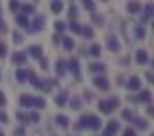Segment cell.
<instances>
[{"label":"cell","mask_w":154,"mask_h":136,"mask_svg":"<svg viewBox=\"0 0 154 136\" xmlns=\"http://www.w3.org/2000/svg\"><path fill=\"white\" fill-rule=\"evenodd\" d=\"M90 56H93V58H100L102 56V46L98 43H93L90 46Z\"/></svg>","instance_id":"19"},{"label":"cell","mask_w":154,"mask_h":136,"mask_svg":"<svg viewBox=\"0 0 154 136\" xmlns=\"http://www.w3.org/2000/svg\"><path fill=\"white\" fill-rule=\"evenodd\" d=\"M0 136H5V134H4V133H2V131H0Z\"/></svg>","instance_id":"54"},{"label":"cell","mask_w":154,"mask_h":136,"mask_svg":"<svg viewBox=\"0 0 154 136\" xmlns=\"http://www.w3.org/2000/svg\"><path fill=\"white\" fill-rule=\"evenodd\" d=\"M83 95H85V99H86V102H90V100H91V92L85 90V94H83Z\"/></svg>","instance_id":"49"},{"label":"cell","mask_w":154,"mask_h":136,"mask_svg":"<svg viewBox=\"0 0 154 136\" xmlns=\"http://www.w3.org/2000/svg\"><path fill=\"white\" fill-rule=\"evenodd\" d=\"M103 136H113V133L109 131V129H105V131H103Z\"/></svg>","instance_id":"52"},{"label":"cell","mask_w":154,"mask_h":136,"mask_svg":"<svg viewBox=\"0 0 154 136\" xmlns=\"http://www.w3.org/2000/svg\"><path fill=\"white\" fill-rule=\"evenodd\" d=\"M0 121L4 122V124H7V122H9V116L5 112H0Z\"/></svg>","instance_id":"46"},{"label":"cell","mask_w":154,"mask_h":136,"mask_svg":"<svg viewBox=\"0 0 154 136\" xmlns=\"http://www.w3.org/2000/svg\"><path fill=\"white\" fill-rule=\"evenodd\" d=\"M69 105H71L73 111H80V109H82V100L78 99V97H73V99L69 100Z\"/></svg>","instance_id":"29"},{"label":"cell","mask_w":154,"mask_h":136,"mask_svg":"<svg viewBox=\"0 0 154 136\" xmlns=\"http://www.w3.org/2000/svg\"><path fill=\"white\" fill-rule=\"evenodd\" d=\"M127 10H129V14H132V15H137V14L140 12V2L139 0H131V2L127 4Z\"/></svg>","instance_id":"12"},{"label":"cell","mask_w":154,"mask_h":136,"mask_svg":"<svg viewBox=\"0 0 154 136\" xmlns=\"http://www.w3.org/2000/svg\"><path fill=\"white\" fill-rule=\"evenodd\" d=\"M132 122L136 124V128H139L140 131H144V129L149 128V121H147L146 118H134V119H132Z\"/></svg>","instance_id":"14"},{"label":"cell","mask_w":154,"mask_h":136,"mask_svg":"<svg viewBox=\"0 0 154 136\" xmlns=\"http://www.w3.org/2000/svg\"><path fill=\"white\" fill-rule=\"evenodd\" d=\"M34 2H37V0H34Z\"/></svg>","instance_id":"57"},{"label":"cell","mask_w":154,"mask_h":136,"mask_svg":"<svg viewBox=\"0 0 154 136\" xmlns=\"http://www.w3.org/2000/svg\"><path fill=\"white\" fill-rule=\"evenodd\" d=\"M91 83H93V87H95V89H98L100 92H107L110 89V82L107 80L103 75H97V77H93Z\"/></svg>","instance_id":"2"},{"label":"cell","mask_w":154,"mask_h":136,"mask_svg":"<svg viewBox=\"0 0 154 136\" xmlns=\"http://www.w3.org/2000/svg\"><path fill=\"white\" fill-rule=\"evenodd\" d=\"M109 104H110V109H112V112H113V111H117V109H119L120 100H119L117 97H112V99H109Z\"/></svg>","instance_id":"35"},{"label":"cell","mask_w":154,"mask_h":136,"mask_svg":"<svg viewBox=\"0 0 154 136\" xmlns=\"http://www.w3.org/2000/svg\"><path fill=\"white\" fill-rule=\"evenodd\" d=\"M31 102H32V95H29V94H22L20 99H19V104H20V107H24V109L31 107Z\"/></svg>","instance_id":"16"},{"label":"cell","mask_w":154,"mask_h":136,"mask_svg":"<svg viewBox=\"0 0 154 136\" xmlns=\"http://www.w3.org/2000/svg\"><path fill=\"white\" fill-rule=\"evenodd\" d=\"M83 5H85V9L90 10V12H93V10H95V4H93L91 0H83Z\"/></svg>","instance_id":"39"},{"label":"cell","mask_w":154,"mask_h":136,"mask_svg":"<svg viewBox=\"0 0 154 136\" xmlns=\"http://www.w3.org/2000/svg\"><path fill=\"white\" fill-rule=\"evenodd\" d=\"M66 70H69V72L75 75L76 78H80V61H78V58H71L66 63Z\"/></svg>","instance_id":"3"},{"label":"cell","mask_w":154,"mask_h":136,"mask_svg":"<svg viewBox=\"0 0 154 136\" xmlns=\"http://www.w3.org/2000/svg\"><path fill=\"white\" fill-rule=\"evenodd\" d=\"M39 63H41V68H42V70H48V60L39 58Z\"/></svg>","instance_id":"47"},{"label":"cell","mask_w":154,"mask_h":136,"mask_svg":"<svg viewBox=\"0 0 154 136\" xmlns=\"http://www.w3.org/2000/svg\"><path fill=\"white\" fill-rule=\"evenodd\" d=\"M140 85H142V82H140L139 77H131L129 80H127V89L132 90V92L140 90Z\"/></svg>","instance_id":"8"},{"label":"cell","mask_w":154,"mask_h":136,"mask_svg":"<svg viewBox=\"0 0 154 136\" xmlns=\"http://www.w3.org/2000/svg\"><path fill=\"white\" fill-rule=\"evenodd\" d=\"M136 63L137 65L149 63V54H147V51H146V50H137V53H136Z\"/></svg>","instance_id":"9"},{"label":"cell","mask_w":154,"mask_h":136,"mask_svg":"<svg viewBox=\"0 0 154 136\" xmlns=\"http://www.w3.org/2000/svg\"><path fill=\"white\" fill-rule=\"evenodd\" d=\"M122 119H125L127 122H132V119H134L132 109H124V111H122Z\"/></svg>","instance_id":"30"},{"label":"cell","mask_w":154,"mask_h":136,"mask_svg":"<svg viewBox=\"0 0 154 136\" xmlns=\"http://www.w3.org/2000/svg\"><path fill=\"white\" fill-rule=\"evenodd\" d=\"M12 37H14V43H15V44H20V43H24V36L20 34V32H17V31L12 34Z\"/></svg>","instance_id":"38"},{"label":"cell","mask_w":154,"mask_h":136,"mask_svg":"<svg viewBox=\"0 0 154 136\" xmlns=\"http://www.w3.org/2000/svg\"><path fill=\"white\" fill-rule=\"evenodd\" d=\"M20 10H22V14H26V15H29V14H34V10H36V7L32 4H26L20 7Z\"/></svg>","instance_id":"31"},{"label":"cell","mask_w":154,"mask_h":136,"mask_svg":"<svg viewBox=\"0 0 154 136\" xmlns=\"http://www.w3.org/2000/svg\"><path fill=\"white\" fill-rule=\"evenodd\" d=\"M100 2H109V0H100Z\"/></svg>","instance_id":"55"},{"label":"cell","mask_w":154,"mask_h":136,"mask_svg":"<svg viewBox=\"0 0 154 136\" xmlns=\"http://www.w3.org/2000/svg\"><path fill=\"white\" fill-rule=\"evenodd\" d=\"M15 80H17L19 83H26V82H27V72H26L24 68H17V70H15Z\"/></svg>","instance_id":"17"},{"label":"cell","mask_w":154,"mask_h":136,"mask_svg":"<svg viewBox=\"0 0 154 136\" xmlns=\"http://www.w3.org/2000/svg\"><path fill=\"white\" fill-rule=\"evenodd\" d=\"M98 109H100V112H102V114H112V109H110L109 99L98 100Z\"/></svg>","instance_id":"15"},{"label":"cell","mask_w":154,"mask_h":136,"mask_svg":"<svg viewBox=\"0 0 154 136\" xmlns=\"http://www.w3.org/2000/svg\"><path fill=\"white\" fill-rule=\"evenodd\" d=\"M63 9H64L63 0H53V4H51V10H53V14H61Z\"/></svg>","instance_id":"18"},{"label":"cell","mask_w":154,"mask_h":136,"mask_svg":"<svg viewBox=\"0 0 154 136\" xmlns=\"http://www.w3.org/2000/svg\"><path fill=\"white\" fill-rule=\"evenodd\" d=\"M27 53H29V56H32L34 60H39V58H42L44 50H42V46H39V44H32V46H29Z\"/></svg>","instance_id":"4"},{"label":"cell","mask_w":154,"mask_h":136,"mask_svg":"<svg viewBox=\"0 0 154 136\" xmlns=\"http://www.w3.org/2000/svg\"><path fill=\"white\" fill-rule=\"evenodd\" d=\"M15 118H17V121H20V122H27L29 121V118H27V114L26 112H17L15 114Z\"/></svg>","instance_id":"41"},{"label":"cell","mask_w":154,"mask_h":136,"mask_svg":"<svg viewBox=\"0 0 154 136\" xmlns=\"http://www.w3.org/2000/svg\"><path fill=\"white\" fill-rule=\"evenodd\" d=\"M14 134H15V136H26V128H24V126L17 128V129L14 131Z\"/></svg>","instance_id":"43"},{"label":"cell","mask_w":154,"mask_h":136,"mask_svg":"<svg viewBox=\"0 0 154 136\" xmlns=\"http://www.w3.org/2000/svg\"><path fill=\"white\" fill-rule=\"evenodd\" d=\"M5 56H7V44L0 43V60H4Z\"/></svg>","instance_id":"42"},{"label":"cell","mask_w":154,"mask_h":136,"mask_svg":"<svg viewBox=\"0 0 154 136\" xmlns=\"http://www.w3.org/2000/svg\"><path fill=\"white\" fill-rule=\"evenodd\" d=\"M53 43H54L56 46L59 44V36H58V34H54V36H53Z\"/></svg>","instance_id":"50"},{"label":"cell","mask_w":154,"mask_h":136,"mask_svg":"<svg viewBox=\"0 0 154 136\" xmlns=\"http://www.w3.org/2000/svg\"><path fill=\"white\" fill-rule=\"evenodd\" d=\"M0 17H2V5H0Z\"/></svg>","instance_id":"53"},{"label":"cell","mask_w":154,"mask_h":136,"mask_svg":"<svg viewBox=\"0 0 154 136\" xmlns=\"http://www.w3.org/2000/svg\"><path fill=\"white\" fill-rule=\"evenodd\" d=\"M136 37H137V39H144V37H146V29H144V26H137V27H136Z\"/></svg>","instance_id":"34"},{"label":"cell","mask_w":154,"mask_h":136,"mask_svg":"<svg viewBox=\"0 0 154 136\" xmlns=\"http://www.w3.org/2000/svg\"><path fill=\"white\" fill-rule=\"evenodd\" d=\"M9 9H10V12H17L19 10V0H10Z\"/></svg>","instance_id":"40"},{"label":"cell","mask_w":154,"mask_h":136,"mask_svg":"<svg viewBox=\"0 0 154 136\" xmlns=\"http://www.w3.org/2000/svg\"><path fill=\"white\" fill-rule=\"evenodd\" d=\"M152 12H154V5L152 4H147L144 7V17H142V22H147V21L152 17Z\"/></svg>","instance_id":"21"},{"label":"cell","mask_w":154,"mask_h":136,"mask_svg":"<svg viewBox=\"0 0 154 136\" xmlns=\"http://www.w3.org/2000/svg\"><path fill=\"white\" fill-rule=\"evenodd\" d=\"M15 22H17L20 27H27L29 19H27V15H26V14H17V15H15Z\"/></svg>","instance_id":"23"},{"label":"cell","mask_w":154,"mask_h":136,"mask_svg":"<svg viewBox=\"0 0 154 136\" xmlns=\"http://www.w3.org/2000/svg\"><path fill=\"white\" fill-rule=\"evenodd\" d=\"M54 29H56V32H64V29H66V26H64V22H61V21H56L54 22Z\"/></svg>","instance_id":"37"},{"label":"cell","mask_w":154,"mask_h":136,"mask_svg":"<svg viewBox=\"0 0 154 136\" xmlns=\"http://www.w3.org/2000/svg\"><path fill=\"white\" fill-rule=\"evenodd\" d=\"M63 46H64V50L66 51H73V48H75V41H73V37H64Z\"/></svg>","instance_id":"28"},{"label":"cell","mask_w":154,"mask_h":136,"mask_svg":"<svg viewBox=\"0 0 154 136\" xmlns=\"http://www.w3.org/2000/svg\"><path fill=\"white\" fill-rule=\"evenodd\" d=\"M44 17L42 15H37V17L32 19V22L27 24V32H31V34H37V32L42 31V27H44Z\"/></svg>","instance_id":"1"},{"label":"cell","mask_w":154,"mask_h":136,"mask_svg":"<svg viewBox=\"0 0 154 136\" xmlns=\"http://www.w3.org/2000/svg\"><path fill=\"white\" fill-rule=\"evenodd\" d=\"M7 104V97H5V94L2 90H0V105H5Z\"/></svg>","instance_id":"45"},{"label":"cell","mask_w":154,"mask_h":136,"mask_svg":"<svg viewBox=\"0 0 154 136\" xmlns=\"http://www.w3.org/2000/svg\"><path fill=\"white\" fill-rule=\"evenodd\" d=\"M31 107H34V109H44L46 107V100L42 99V97H32Z\"/></svg>","instance_id":"20"},{"label":"cell","mask_w":154,"mask_h":136,"mask_svg":"<svg viewBox=\"0 0 154 136\" xmlns=\"http://www.w3.org/2000/svg\"><path fill=\"white\" fill-rule=\"evenodd\" d=\"M124 136H137V133L132 128H127V129H124Z\"/></svg>","instance_id":"44"},{"label":"cell","mask_w":154,"mask_h":136,"mask_svg":"<svg viewBox=\"0 0 154 136\" xmlns=\"http://www.w3.org/2000/svg\"><path fill=\"white\" fill-rule=\"evenodd\" d=\"M151 100H152V95L149 90H140L137 94V102H140V104H151Z\"/></svg>","instance_id":"11"},{"label":"cell","mask_w":154,"mask_h":136,"mask_svg":"<svg viewBox=\"0 0 154 136\" xmlns=\"http://www.w3.org/2000/svg\"><path fill=\"white\" fill-rule=\"evenodd\" d=\"M54 121H56V124H58L59 128H63V129H68L69 128V118L64 116V114H58Z\"/></svg>","instance_id":"13"},{"label":"cell","mask_w":154,"mask_h":136,"mask_svg":"<svg viewBox=\"0 0 154 136\" xmlns=\"http://www.w3.org/2000/svg\"><path fill=\"white\" fill-rule=\"evenodd\" d=\"M88 128L93 129V131H98L102 128V119L98 116H93V114H88Z\"/></svg>","instance_id":"5"},{"label":"cell","mask_w":154,"mask_h":136,"mask_svg":"<svg viewBox=\"0 0 154 136\" xmlns=\"http://www.w3.org/2000/svg\"><path fill=\"white\" fill-rule=\"evenodd\" d=\"M107 48H109L110 53H119V51H120V43H119L117 37L110 36L109 39H107Z\"/></svg>","instance_id":"7"},{"label":"cell","mask_w":154,"mask_h":136,"mask_svg":"<svg viewBox=\"0 0 154 136\" xmlns=\"http://www.w3.org/2000/svg\"><path fill=\"white\" fill-rule=\"evenodd\" d=\"M147 114H149V116H152V114H154V107H152V105L147 107Z\"/></svg>","instance_id":"51"},{"label":"cell","mask_w":154,"mask_h":136,"mask_svg":"<svg viewBox=\"0 0 154 136\" xmlns=\"http://www.w3.org/2000/svg\"><path fill=\"white\" fill-rule=\"evenodd\" d=\"M66 100H68V92H59L58 95H56V99H54V102L56 104L59 105V107H61V105H64L66 104Z\"/></svg>","instance_id":"22"},{"label":"cell","mask_w":154,"mask_h":136,"mask_svg":"<svg viewBox=\"0 0 154 136\" xmlns=\"http://www.w3.org/2000/svg\"><path fill=\"white\" fill-rule=\"evenodd\" d=\"M75 128L76 129H85V128H88V116H82V118L78 119V122L75 124Z\"/></svg>","instance_id":"27"},{"label":"cell","mask_w":154,"mask_h":136,"mask_svg":"<svg viewBox=\"0 0 154 136\" xmlns=\"http://www.w3.org/2000/svg\"><path fill=\"white\" fill-rule=\"evenodd\" d=\"M27 118H29V121H31L32 124H37V122L41 121V116H39V112H36V111H32Z\"/></svg>","instance_id":"33"},{"label":"cell","mask_w":154,"mask_h":136,"mask_svg":"<svg viewBox=\"0 0 154 136\" xmlns=\"http://www.w3.org/2000/svg\"><path fill=\"white\" fill-rule=\"evenodd\" d=\"M93 19H95V22L103 24V17H102V15H93Z\"/></svg>","instance_id":"48"},{"label":"cell","mask_w":154,"mask_h":136,"mask_svg":"<svg viewBox=\"0 0 154 136\" xmlns=\"http://www.w3.org/2000/svg\"><path fill=\"white\" fill-rule=\"evenodd\" d=\"M12 61H14L15 65H19V66H22V65L27 63V54L22 53V51H15V53L12 54Z\"/></svg>","instance_id":"6"},{"label":"cell","mask_w":154,"mask_h":136,"mask_svg":"<svg viewBox=\"0 0 154 136\" xmlns=\"http://www.w3.org/2000/svg\"><path fill=\"white\" fill-rule=\"evenodd\" d=\"M68 15H69V19H71V21H75V19H76V15H78V9H76V5H71V7H69Z\"/></svg>","instance_id":"36"},{"label":"cell","mask_w":154,"mask_h":136,"mask_svg":"<svg viewBox=\"0 0 154 136\" xmlns=\"http://www.w3.org/2000/svg\"><path fill=\"white\" fill-rule=\"evenodd\" d=\"M0 82H2V73H0Z\"/></svg>","instance_id":"56"},{"label":"cell","mask_w":154,"mask_h":136,"mask_svg":"<svg viewBox=\"0 0 154 136\" xmlns=\"http://www.w3.org/2000/svg\"><path fill=\"white\" fill-rule=\"evenodd\" d=\"M69 31L73 32V34H80L82 32V26L78 22H75V21H71V24H69Z\"/></svg>","instance_id":"32"},{"label":"cell","mask_w":154,"mask_h":136,"mask_svg":"<svg viewBox=\"0 0 154 136\" xmlns=\"http://www.w3.org/2000/svg\"><path fill=\"white\" fill-rule=\"evenodd\" d=\"M107 129H109V131H112L113 134H115V133L120 129V122L115 121V119H110V121L107 122Z\"/></svg>","instance_id":"24"},{"label":"cell","mask_w":154,"mask_h":136,"mask_svg":"<svg viewBox=\"0 0 154 136\" xmlns=\"http://www.w3.org/2000/svg\"><path fill=\"white\" fill-rule=\"evenodd\" d=\"M105 70H107V66L103 63H90V72L93 73H103Z\"/></svg>","instance_id":"25"},{"label":"cell","mask_w":154,"mask_h":136,"mask_svg":"<svg viewBox=\"0 0 154 136\" xmlns=\"http://www.w3.org/2000/svg\"><path fill=\"white\" fill-rule=\"evenodd\" d=\"M54 72H56V75H58V77H64V75H66V72H68V70H66V61H64V60H58V61H56Z\"/></svg>","instance_id":"10"},{"label":"cell","mask_w":154,"mask_h":136,"mask_svg":"<svg viewBox=\"0 0 154 136\" xmlns=\"http://www.w3.org/2000/svg\"><path fill=\"white\" fill-rule=\"evenodd\" d=\"M80 34H83L86 39H91V37L95 36V32H93V29H91L90 26H82V32H80Z\"/></svg>","instance_id":"26"}]
</instances>
